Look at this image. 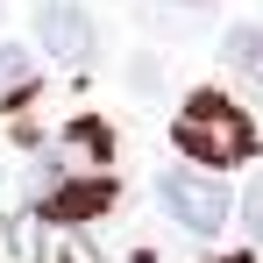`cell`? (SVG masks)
<instances>
[{
    "label": "cell",
    "instance_id": "cell-1",
    "mask_svg": "<svg viewBox=\"0 0 263 263\" xmlns=\"http://www.w3.org/2000/svg\"><path fill=\"white\" fill-rule=\"evenodd\" d=\"M171 142L185 164H199V171H235V164H249L256 157V121L228 100V92H192L185 107H178L171 121Z\"/></svg>",
    "mask_w": 263,
    "mask_h": 263
},
{
    "label": "cell",
    "instance_id": "cell-2",
    "mask_svg": "<svg viewBox=\"0 0 263 263\" xmlns=\"http://www.w3.org/2000/svg\"><path fill=\"white\" fill-rule=\"evenodd\" d=\"M157 206H164L185 235H199V242H214L220 228H228V214H235L220 171H199V164H171V171H157Z\"/></svg>",
    "mask_w": 263,
    "mask_h": 263
},
{
    "label": "cell",
    "instance_id": "cell-3",
    "mask_svg": "<svg viewBox=\"0 0 263 263\" xmlns=\"http://www.w3.org/2000/svg\"><path fill=\"white\" fill-rule=\"evenodd\" d=\"M36 43H43V57H57L64 71H86L92 50H100V29H92V14L79 0H43V7H36Z\"/></svg>",
    "mask_w": 263,
    "mask_h": 263
},
{
    "label": "cell",
    "instance_id": "cell-4",
    "mask_svg": "<svg viewBox=\"0 0 263 263\" xmlns=\"http://www.w3.org/2000/svg\"><path fill=\"white\" fill-rule=\"evenodd\" d=\"M36 214L57 220V228H86V220L114 214V178L107 171H86V178H50V185H36Z\"/></svg>",
    "mask_w": 263,
    "mask_h": 263
},
{
    "label": "cell",
    "instance_id": "cell-5",
    "mask_svg": "<svg viewBox=\"0 0 263 263\" xmlns=\"http://www.w3.org/2000/svg\"><path fill=\"white\" fill-rule=\"evenodd\" d=\"M43 92V79H36V57L22 43H0V114H14V107H29Z\"/></svg>",
    "mask_w": 263,
    "mask_h": 263
},
{
    "label": "cell",
    "instance_id": "cell-6",
    "mask_svg": "<svg viewBox=\"0 0 263 263\" xmlns=\"http://www.w3.org/2000/svg\"><path fill=\"white\" fill-rule=\"evenodd\" d=\"M64 149H71V157H86L92 171H107V157H114V128H107V121H92V114H79V121L64 128Z\"/></svg>",
    "mask_w": 263,
    "mask_h": 263
},
{
    "label": "cell",
    "instance_id": "cell-7",
    "mask_svg": "<svg viewBox=\"0 0 263 263\" xmlns=\"http://www.w3.org/2000/svg\"><path fill=\"white\" fill-rule=\"evenodd\" d=\"M220 64H228V71H263V29L256 22H235V29L220 36Z\"/></svg>",
    "mask_w": 263,
    "mask_h": 263
},
{
    "label": "cell",
    "instance_id": "cell-8",
    "mask_svg": "<svg viewBox=\"0 0 263 263\" xmlns=\"http://www.w3.org/2000/svg\"><path fill=\"white\" fill-rule=\"evenodd\" d=\"M235 214H242V228H249V242H263V178L242 192V206H235Z\"/></svg>",
    "mask_w": 263,
    "mask_h": 263
},
{
    "label": "cell",
    "instance_id": "cell-9",
    "mask_svg": "<svg viewBox=\"0 0 263 263\" xmlns=\"http://www.w3.org/2000/svg\"><path fill=\"white\" fill-rule=\"evenodd\" d=\"M157 79H164V71H157L149 57H135V64H128V92H135V100H149V92H157Z\"/></svg>",
    "mask_w": 263,
    "mask_h": 263
},
{
    "label": "cell",
    "instance_id": "cell-10",
    "mask_svg": "<svg viewBox=\"0 0 263 263\" xmlns=\"http://www.w3.org/2000/svg\"><path fill=\"white\" fill-rule=\"evenodd\" d=\"M164 7H214V0H164Z\"/></svg>",
    "mask_w": 263,
    "mask_h": 263
},
{
    "label": "cell",
    "instance_id": "cell-11",
    "mask_svg": "<svg viewBox=\"0 0 263 263\" xmlns=\"http://www.w3.org/2000/svg\"><path fill=\"white\" fill-rule=\"evenodd\" d=\"M220 263H256V256H220Z\"/></svg>",
    "mask_w": 263,
    "mask_h": 263
},
{
    "label": "cell",
    "instance_id": "cell-12",
    "mask_svg": "<svg viewBox=\"0 0 263 263\" xmlns=\"http://www.w3.org/2000/svg\"><path fill=\"white\" fill-rule=\"evenodd\" d=\"M0 22H7V7H0Z\"/></svg>",
    "mask_w": 263,
    "mask_h": 263
}]
</instances>
